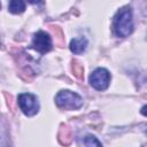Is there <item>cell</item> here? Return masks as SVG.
<instances>
[{
    "label": "cell",
    "mask_w": 147,
    "mask_h": 147,
    "mask_svg": "<svg viewBox=\"0 0 147 147\" xmlns=\"http://www.w3.org/2000/svg\"><path fill=\"white\" fill-rule=\"evenodd\" d=\"M0 9H1V3H0Z\"/></svg>",
    "instance_id": "30bf717a"
},
{
    "label": "cell",
    "mask_w": 147,
    "mask_h": 147,
    "mask_svg": "<svg viewBox=\"0 0 147 147\" xmlns=\"http://www.w3.org/2000/svg\"><path fill=\"white\" fill-rule=\"evenodd\" d=\"M41 0H28V2H30V3H38V2H40Z\"/></svg>",
    "instance_id": "9c48e42d"
},
{
    "label": "cell",
    "mask_w": 147,
    "mask_h": 147,
    "mask_svg": "<svg viewBox=\"0 0 147 147\" xmlns=\"http://www.w3.org/2000/svg\"><path fill=\"white\" fill-rule=\"evenodd\" d=\"M88 40L85 37H77L70 41V51L74 54H82L86 51Z\"/></svg>",
    "instance_id": "8992f818"
},
{
    "label": "cell",
    "mask_w": 147,
    "mask_h": 147,
    "mask_svg": "<svg viewBox=\"0 0 147 147\" xmlns=\"http://www.w3.org/2000/svg\"><path fill=\"white\" fill-rule=\"evenodd\" d=\"M84 145L85 146H102L101 141H99L92 134H87L84 139Z\"/></svg>",
    "instance_id": "ba28073f"
},
{
    "label": "cell",
    "mask_w": 147,
    "mask_h": 147,
    "mask_svg": "<svg viewBox=\"0 0 147 147\" xmlns=\"http://www.w3.org/2000/svg\"><path fill=\"white\" fill-rule=\"evenodd\" d=\"M55 103L59 108H63L67 110L79 109L83 106V98L76 92L62 90L55 95Z\"/></svg>",
    "instance_id": "7a4b0ae2"
},
{
    "label": "cell",
    "mask_w": 147,
    "mask_h": 147,
    "mask_svg": "<svg viewBox=\"0 0 147 147\" xmlns=\"http://www.w3.org/2000/svg\"><path fill=\"white\" fill-rule=\"evenodd\" d=\"M114 32L117 37H129L133 31V16L130 7L121 8L114 17Z\"/></svg>",
    "instance_id": "6da1fadb"
},
{
    "label": "cell",
    "mask_w": 147,
    "mask_h": 147,
    "mask_svg": "<svg viewBox=\"0 0 147 147\" xmlns=\"http://www.w3.org/2000/svg\"><path fill=\"white\" fill-rule=\"evenodd\" d=\"M31 46L33 49L41 54L47 53L52 49V38L47 32L40 30L33 34Z\"/></svg>",
    "instance_id": "5b68a950"
},
{
    "label": "cell",
    "mask_w": 147,
    "mask_h": 147,
    "mask_svg": "<svg viewBox=\"0 0 147 147\" xmlns=\"http://www.w3.org/2000/svg\"><path fill=\"white\" fill-rule=\"evenodd\" d=\"M110 79H111V76L109 71L105 68H96L90 75V78H88L90 85L98 91L107 90L110 84Z\"/></svg>",
    "instance_id": "277c9868"
},
{
    "label": "cell",
    "mask_w": 147,
    "mask_h": 147,
    "mask_svg": "<svg viewBox=\"0 0 147 147\" xmlns=\"http://www.w3.org/2000/svg\"><path fill=\"white\" fill-rule=\"evenodd\" d=\"M17 103L22 113L26 116H33L39 111V101L32 93H21L17 96Z\"/></svg>",
    "instance_id": "3957f363"
},
{
    "label": "cell",
    "mask_w": 147,
    "mask_h": 147,
    "mask_svg": "<svg viewBox=\"0 0 147 147\" xmlns=\"http://www.w3.org/2000/svg\"><path fill=\"white\" fill-rule=\"evenodd\" d=\"M8 10L11 14H22L25 10V2H24V0H9Z\"/></svg>",
    "instance_id": "52a82bcc"
}]
</instances>
